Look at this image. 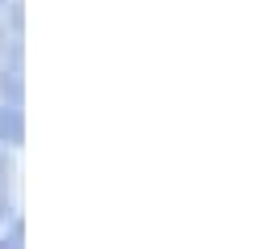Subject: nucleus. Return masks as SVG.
<instances>
[{"instance_id": "f257e3e1", "label": "nucleus", "mask_w": 253, "mask_h": 249, "mask_svg": "<svg viewBox=\"0 0 253 249\" xmlns=\"http://www.w3.org/2000/svg\"><path fill=\"white\" fill-rule=\"evenodd\" d=\"M0 144H9V148H21L26 144V123H21L17 101H4L0 106Z\"/></svg>"}, {"instance_id": "20e7f679", "label": "nucleus", "mask_w": 253, "mask_h": 249, "mask_svg": "<svg viewBox=\"0 0 253 249\" xmlns=\"http://www.w3.org/2000/svg\"><path fill=\"white\" fill-rule=\"evenodd\" d=\"M0 4H4V0H0Z\"/></svg>"}, {"instance_id": "f03ea898", "label": "nucleus", "mask_w": 253, "mask_h": 249, "mask_svg": "<svg viewBox=\"0 0 253 249\" xmlns=\"http://www.w3.org/2000/svg\"><path fill=\"white\" fill-rule=\"evenodd\" d=\"M13 215V203H9V156H4V144H0V220Z\"/></svg>"}, {"instance_id": "7ed1b4c3", "label": "nucleus", "mask_w": 253, "mask_h": 249, "mask_svg": "<svg viewBox=\"0 0 253 249\" xmlns=\"http://www.w3.org/2000/svg\"><path fill=\"white\" fill-rule=\"evenodd\" d=\"M21 237H26V224H21V220H13V232H9L4 241H0V245H21Z\"/></svg>"}]
</instances>
